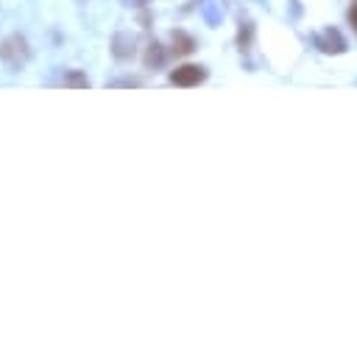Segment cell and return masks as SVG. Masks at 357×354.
Segmentation results:
<instances>
[{"instance_id": "cell-1", "label": "cell", "mask_w": 357, "mask_h": 354, "mask_svg": "<svg viewBox=\"0 0 357 354\" xmlns=\"http://www.w3.org/2000/svg\"><path fill=\"white\" fill-rule=\"evenodd\" d=\"M31 59V45L22 33H8L3 42H0V61L8 67V70H20L25 67Z\"/></svg>"}, {"instance_id": "cell-2", "label": "cell", "mask_w": 357, "mask_h": 354, "mask_svg": "<svg viewBox=\"0 0 357 354\" xmlns=\"http://www.w3.org/2000/svg\"><path fill=\"white\" fill-rule=\"evenodd\" d=\"M206 81V67L201 64H181L170 72V84L176 86H198Z\"/></svg>"}, {"instance_id": "cell-3", "label": "cell", "mask_w": 357, "mask_h": 354, "mask_svg": "<svg viewBox=\"0 0 357 354\" xmlns=\"http://www.w3.org/2000/svg\"><path fill=\"white\" fill-rule=\"evenodd\" d=\"M315 47L324 50V53H335L337 56V53L346 50V39H343V33L337 28H326V31H321L315 36Z\"/></svg>"}, {"instance_id": "cell-4", "label": "cell", "mask_w": 357, "mask_h": 354, "mask_svg": "<svg viewBox=\"0 0 357 354\" xmlns=\"http://www.w3.org/2000/svg\"><path fill=\"white\" fill-rule=\"evenodd\" d=\"M134 53H137V42H134V36L126 33V31H117V33L112 36V56L120 59V61H126V59H131Z\"/></svg>"}, {"instance_id": "cell-5", "label": "cell", "mask_w": 357, "mask_h": 354, "mask_svg": "<svg viewBox=\"0 0 357 354\" xmlns=\"http://www.w3.org/2000/svg\"><path fill=\"white\" fill-rule=\"evenodd\" d=\"M170 42H173V53L176 56H190L195 50V39L190 33H184V31H173Z\"/></svg>"}, {"instance_id": "cell-6", "label": "cell", "mask_w": 357, "mask_h": 354, "mask_svg": "<svg viewBox=\"0 0 357 354\" xmlns=\"http://www.w3.org/2000/svg\"><path fill=\"white\" fill-rule=\"evenodd\" d=\"M165 59H167L165 47H162L159 42H151V45H148V50H145V67H148V70H156V67H162V64H165Z\"/></svg>"}, {"instance_id": "cell-7", "label": "cell", "mask_w": 357, "mask_h": 354, "mask_svg": "<svg viewBox=\"0 0 357 354\" xmlns=\"http://www.w3.org/2000/svg\"><path fill=\"white\" fill-rule=\"evenodd\" d=\"M61 84H64V86H78V89H84V86H89V78H86L81 70H67L64 78H61Z\"/></svg>"}, {"instance_id": "cell-8", "label": "cell", "mask_w": 357, "mask_h": 354, "mask_svg": "<svg viewBox=\"0 0 357 354\" xmlns=\"http://www.w3.org/2000/svg\"><path fill=\"white\" fill-rule=\"evenodd\" d=\"M204 17H206V22H209V25H215V22L220 20V11H215V6H212V3H204Z\"/></svg>"}, {"instance_id": "cell-9", "label": "cell", "mask_w": 357, "mask_h": 354, "mask_svg": "<svg viewBox=\"0 0 357 354\" xmlns=\"http://www.w3.org/2000/svg\"><path fill=\"white\" fill-rule=\"evenodd\" d=\"M248 39H251V22H245V25L240 28V36H237L240 50H245V47H248Z\"/></svg>"}, {"instance_id": "cell-10", "label": "cell", "mask_w": 357, "mask_h": 354, "mask_svg": "<svg viewBox=\"0 0 357 354\" xmlns=\"http://www.w3.org/2000/svg\"><path fill=\"white\" fill-rule=\"evenodd\" d=\"M112 86H142V81L139 78H117V81H112Z\"/></svg>"}, {"instance_id": "cell-11", "label": "cell", "mask_w": 357, "mask_h": 354, "mask_svg": "<svg viewBox=\"0 0 357 354\" xmlns=\"http://www.w3.org/2000/svg\"><path fill=\"white\" fill-rule=\"evenodd\" d=\"M349 22H351V28L357 31V3H354V6L349 8Z\"/></svg>"}]
</instances>
